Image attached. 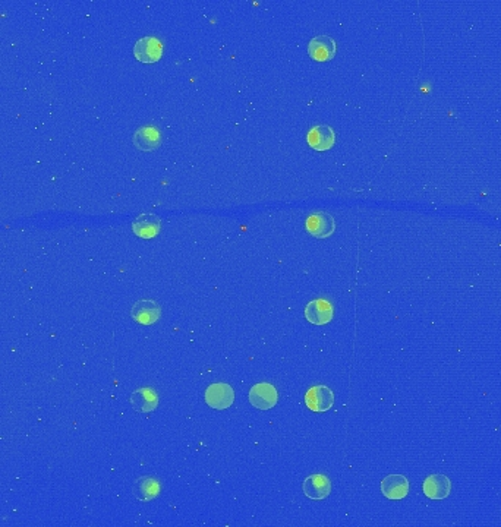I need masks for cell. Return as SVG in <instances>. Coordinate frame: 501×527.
Returning <instances> with one entry per match:
<instances>
[{
  "mask_svg": "<svg viewBox=\"0 0 501 527\" xmlns=\"http://www.w3.org/2000/svg\"><path fill=\"white\" fill-rule=\"evenodd\" d=\"M307 141L316 151H327L336 144V133L328 125H316L309 129Z\"/></svg>",
  "mask_w": 501,
  "mask_h": 527,
  "instance_id": "8fae6325",
  "label": "cell"
},
{
  "mask_svg": "<svg viewBox=\"0 0 501 527\" xmlns=\"http://www.w3.org/2000/svg\"><path fill=\"white\" fill-rule=\"evenodd\" d=\"M133 56L141 63H156L163 56V44L156 37H142L133 44Z\"/></svg>",
  "mask_w": 501,
  "mask_h": 527,
  "instance_id": "3957f363",
  "label": "cell"
},
{
  "mask_svg": "<svg viewBox=\"0 0 501 527\" xmlns=\"http://www.w3.org/2000/svg\"><path fill=\"white\" fill-rule=\"evenodd\" d=\"M161 222L154 214H142L132 223V230L141 239H153L160 233Z\"/></svg>",
  "mask_w": 501,
  "mask_h": 527,
  "instance_id": "4fadbf2b",
  "label": "cell"
},
{
  "mask_svg": "<svg viewBox=\"0 0 501 527\" xmlns=\"http://www.w3.org/2000/svg\"><path fill=\"white\" fill-rule=\"evenodd\" d=\"M160 482L153 478H141L133 485V495L140 501H152L160 494Z\"/></svg>",
  "mask_w": 501,
  "mask_h": 527,
  "instance_id": "2e32d148",
  "label": "cell"
},
{
  "mask_svg": "<svg viewBox=\"0 0 501 527\" xmlns=\"http://www.w3.org/2000/svg\"><path fill=\"white\" fill-rule=\"evenodd\" d=\"M305 404L312 412H316V413L327 412L334 404L333 391L326 385L311 387L305 394Z\"/></svg>",
  "mask_w": 501,
  "mask_h": 527,
  "instance_id": "277c9868",
  "label": "cell"
},
{
  "mask_svg": "<svg viewBox=\"0 0 501 527\" xmlns=\"http://www.w3.org/2000/svg\"><path fill=\"white\" fill-rule=\"evenodd\" d=\"M422 491L429 500H444L452 492V482L446 474H429L422 483Z\"/></svg>",
  "mask_w": 501,
  "mask_h": 527,
  "instance_id": "8992f818",
  "label": "cell"
},
{
  "mask_svg": "<svg viewBox=\"0 0 501 527\" xmlns=\"http://www.w3.org/2000/svg\"><path fill=\"white\" fill-rule=\"evenodd\" d=\"M334 316L333 305L326 299H315L305 306V318L315 326H326Z\"/></svg>",
  "mask_w": 501,
  "mask_h": 527,
  "instance_id": "9c48e42d",
  "label": "cell"
},
{
  "mask_svg": "<svg viewBox=\"0 0 501 527\" xmlns=\"http://www.w3.org/2000/svg\"><path fill=\"white\" fill-rule=\"evenodd\" d=\"M131 315L138 322V324L152 326L160 319L161 309L157 305V302L149 300V299H141L137 303H133Z\"/></svg>",
  "mask_w": 501,
  "mask_h": 527,
  "instance_id": "ba28073f",
  "label": "cell"
},
{
  "mask_svg": "<svg viewBox=\"0 0 501 527\" xmlns=\"http://www.w3.org/2000/svg\"><path fill=\"white\" fill-rule=\"evenodd\" d=\"M382 495L389 500H403L409 494V481L403 474H389L381 481Z\"/></svg>",
  "mask_w": 501,
  "mask_h": 527,
  "instance_id": "52a82bcc",
  "label": "cell"
},
{
  "mask_svg": "<svg viewBox=\"0 0 501 527\" xmlns=\"http://www.w3.org/2000/svg\"><path fill=\"white\" fill-rule=\"evenodd\" d=\"M279 401V393L274 385L269 382H258L249 389V403L260 411H269Z\"/></svg>",
  "mask_w": 501,
  "mask_h": 527,
  "instance_id": "7a4b0ae2",
  "label": "cell"
},
{
  "mask_svg": "<svg viewBox=\"0 0 501 527\" xmlns=\"http://www.w3.org/2000/svg\"><path fill=\"white\" fill-rule=\"evenodd\" d=\"M132 141L141 151H153L161 144V133L154 126H142L133 133Z\"/></svg>",
  "mask_w": 501,
  "mask_h": 527,
  "instance_id": "5bb4252c",
  "label": "cell"
},
{
  "mask_svg": "<svg viewBox=\"0 0 501 527\" xmlns=\"http://www.w3.org/2000/svg\"><path fill=\"white\" fill-rule=\"evenodd\" d=\"M338 46L334 39L328 36H319L309 41L308 53L316 62H327L336 56Z\"/></svg>",
  "mask_w": 501,
  "mask_h": 527,
  "instance_id": "30bf717a",
  "label": "cell"
},
{
  "mask_svg": "<svg viewBox=\"0 0 501 527\" xmlns=\"http://www.w3.org/2000/svg\"><path fill=\"white\" fill-rule=\"evenodd\" d=\"M302 488L309 500H326L331 492V482L326 474H312L304 481Z\"/></svg>",
  "mask_w": 501,
  "mask_h": 527,
  "instance_id": "7c38bea8",
  "label": "cell"
},
{
  "mask_svg": "<svg viewBox=\"0 0 501 527\" xmlns=\"http://www.w3.org/2000/svg\"><path fill=\"white\" fill-rule=\"evenodd\" d=\"M131 404L140 413H149L157 409L159 396L153 388L145 387L137 389L131 397Z\"/></svg>",
  "mask_w": 501,
  "mask_h": 527,
  "instance_id": "9a60e30c",
  "label": "cell"
},
{
  "mask_svg": "<svg viewBox=\"0 0 501 527\" xmlns=\"http://www.w3.org/2000/svg\"><path fill=\"white\" fill-rule=\"evenodd\" d=\"M206 403L215 411H225L235 401V391L225 382L211 384L204 393Z\"/></svg>",
  "mask_w": 501,
  "mask_h": 527,
  "instance_id": "6da1fadb",
  "label": "cell"
},
{
  "mask_svg": "<svg viewBox=\"0 0 501 527\" xmlns=\"http://www.w3.org/2000/svg\"><path fill=\"white\" fill-rule=\"evenodd\" d=\"M307 230L316 239H326L336 230V222L328 213H314L307 218Z\"/></svg>",
  "mask_w": 501,
  "mask_h": 527,
  "instance_id": "5b68a950",
  "label": "cell"
}]
</instances>
